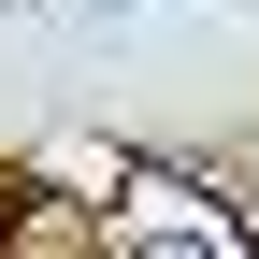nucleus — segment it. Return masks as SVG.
Masks as SVG:
<instances>
[{"instance_id":"1","label":"nucleus","mask_w":259,"mask_h":259,"mask_svg":"<svg viewBox=\"0 0 259 259\" xmlns=\"http://www.w3.org/2000/svg\"><path fill=\"white\" fill-rule=\"evenodd\" d=\"M115 245H202V259H231L245 216L202 202V187H173V173H130V187H115Z\"/></svg>"}]
</instances>
